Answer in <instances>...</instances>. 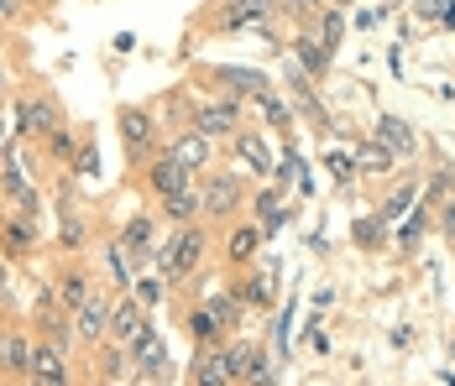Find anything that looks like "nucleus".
<instances>
[{"mask_svg":"<svg viewBox=\"0 0 455 386\" xmlns=\"http://www.w3.org/2000/svg\"><path fill=\"white\" fill-rule=\"evenodd\" d=\"M204 251H210V240H204V225L194 219V225H173V235L163 240V251H157V277L173 288V282H188L199 266H204Z\"/></svg>","mask_w":455,"mask_h":386,"instance_id":"f257e3e1","label":"nucleus"},{"mask_svg":"<svg viewBox=\"0 0 455 386\" xmlns=\"http://www.w3.org/2000/svg\"><path fill=\"white\" fill-rule=\"evenodd\" d=\"M58 126H68V115H63V105H58V94H52V89L21 94V99H16V110H11V136H16V141H37V146H43Z\"/></svg>","mask_w":455,"mask_h":386,"instance_id":"f03ea898","label":"nucleus"},{"mask_svg":"<svg viewBox=\"0 0 455 386\" xmlns=\"http://www.w3.org/2000/svg\"><path fill=\"white\" fill-rule=\"evenodd\" d=\"M116 130H121V146H126V162L132 168H141L157 152V141H163V126H157L152 105H121L116 110Z\"/></svg>","mask_w":455,"mask_h":386,"instance_id":"7ed1b4c3","label":"nucleus"},{"mask_svg":"<svg viewBox=\"0 0 455 386\" xmlns=\"http://www.w3.org/2000/svg\"><path fill=\"white\" fill-rule=\"evenodd\" d=\"M84 246H90V209H84V199L74 188V172H63L58 177V251L74 256Z\"/></svg>","mask_w":455,"mask_h":386,"instance_id":"20e7f679","label":"nucleus"},{"mask_svg":"<svg viewBox=\"0 0 455 386\" xmlns=\"http://www.w3.org/2000/svg\"><path fill=\"white\" fill-rule=\"evenodd\" d=\"M32 350H37V329L27 319H11L5 335H0V382L27 386V376H32Z\"/></svg>","mask_w":455,"mask_h":386,"instance_id":"39448f33","label":"nucleus"},{"mask_svg":"<svg viewBox=\"0 0 455 386\" xmlns=\"http://www.w3.org/2000/svg\"><path fill=\"white\" fill-rule=\"evenodd\" d=\"M37 251H43V225L0 204V256L11 266H27V261H37Z\"/></svg>","mask_w":455,"mask_h":386,"instance_id":"423d86ee","label":"nucleus"},{"mask_svg":"<svg viewBox=\"0 0 455 386\" xmlns=\"http://www.w3.org/2000/svg\"><path fill=\"white\" fill-rule=\"evenodd\" d=\"M199 199H204V219H235L246 209V183H241V172H204L199 177Z\"/></svg>","mask_w":455,"mask_h":386,"instance_id":"0eeeda50","label":"nucleus"},{"mask_svg":"<svg viewBox=\"0 0 455 386\" xmlns=\"http://www.w3.org/2000/svg\"><path fill=\"white\" fill-rule=\"evenodd\" d=\"M27 386H74V350H63L58 340H43V335H37Z\"/></svg>","mask_w":455,"mask_h":386,"instance_id":"6e6552de","label":"nucleus"},{"mask_svg":"<svg viewBox=\"0 0 455 386\" xmlns=\"http://www.w3.org/2000/svg\"><path fill=\"white\" fill-rule=\"evenodd\" d=\"M141 183H147L152 199H168V193H179V188H188V183H199V172L183 168L173 152H157V157L141 162Z\"/></svg>","mask_w":455,"mask_h":386,"instance_id":"1a4fd4ad","label":"nucleus"},{"mask_svg":"<svg viewBox=\"0 0 455 386\" xmlns=\"http://www.w3.org/2000/svg\"><path fill=\"white\" fill-rule=\"evenodd\" d=\"M194 130L199 136H210V141H230L235 130H241V99H204L199 110H194Z\"/></svg>","mask_w":455,"mask_h":386,"instance_id":"9d476101","label":"nucleus"},{"mask_svg":"<svg viewBox=\"0 0 455 386\" xmlns=\"http://www.w3.org/2000/svg\"><path fill=\"white\" fill-rule=\"evenodd\" d=\"M110 293H105V288H94L90 298L79 303V308H74V335H79V344H84V350H94V344L105 340V324H110Z\"/></svg>","mask_w":455,"mask_h":386,"instance_id":"9b49d317","label":"nucleus"},{"mask_svg":"<svg viewBox=\"0 0 455 386\" xmlns=\"http://www.w3.org/2000/svg\"><path fill=\"white\" fill-rule=\"evenodd\" d=\"M116 240L132 251L137 266H152L157 251H163V235H157V219H152V215H132L126 225H121V235H116Z\"/></svg>","mask_w":455,"mask_h":386,"instance_id":"f8f14e48","label":"nucleus"},{"mask_svg":"<svg viewBox=\"0 0 455 386\" xmlns=\"http://www.w3.org/2000/svg\"><path fill=\"white\" fill-rule=\"evenodd\" d=\"M273 16V0H215V32H241V27H257Z\"/></svg>","mask_w":455,"mask_h":386,"instance_id":"ddd939ff","label":"nucleus"},{"mask_svg":"<svg viewBox=\"0 0 455 386\" xmlns=\"http://www.w3.org/2000/svg\"><path fill=\"white\" fill-rule=\"evenodd\" d=\"M152 319H147V308H141L132 293H121V298L110 303V324H105V340H116V344H132L147 329Z\"/></svg>","mask_w":455,"mask_h":386,"instance_id":"4468645a","label":"nucleus"},{"mask_svg":"<svg viewBox=\"0 0 455 386\" xmlns=\"http://www.w3.org/2000/svg\"><path fill=\"white\" fill-rule=\"evenodd\" d=\"M188 382L194 386H235L226 344H199V350H194V366H188Z\"/></svg>","mask_w":455,"mask_h":386,"instance_id":"2eb2a0df","label":"nucleus"},{"mask_svg":"<svg viewBox=\"0 0 455 386\" xmlns=\"http://www.w3.org/2000/svg\"><path fill=\"white\" fill-rule=\"evenodd\" d=\"M230 146H235V162L251 172V177H273L277 157L267 152V141H262L257 130H235V136H230Z\"/></svg>","mask_w":455,"mask_h":386,"instance_id":"dca6fc26","label":"nucleus"},{"mask_svg":"<svg viewBox=\"0 0 455 386\" xmlns=\"http://www.w3.org/2000/svg\"><path fill=\"white\" fill-rule=\"evenodd\" d=\"M226 360H230V376L235 382H262V376H273V366H267V355L257 350V344H246V340H235V344H226Z\"/></svg>","mask_w":455,"mask_h":386,"instance_id":"f3484780","label":"nucleus"},{"mask_svg":"<svg viewBox=\"0 0 455 386\" xmlns=\"http://www.w3.org/2000/svg\"><path fill=\"white\" fill-rule=\"evenodd\" d=\"M52 288H58V298H63V308H68V313H74V308H79V303L94 293V282H90V272H84V261H74V256L58 266Z\"/></svg>","mask_w":455,"mask_h":386,"instance_id":"a211bd4d","label":"nucleus"},{"mask_svg":"<svg viewBox=\"0 0 455 386\" xmlns=\"http://www.w3.org/2000/svg\"><path fill=\"white\" fill-rule=\"evenodd\" d=\"M163 204V219L168 225H194V219H204V199H199V183H188L179 193H168V199H157Z\"/></svg>","mask_w":455,"mask_h":386,"instance_id":"6ab92c4d","label":"nucleus"},{"mask_svg":"<svg viewBox=\"0 0 455 386\" xmlns=\"http://www.w3.org/2000/svg\"><path fill=\"white\" fill-rule=\"evenodd\" d=\"M37 152H43L58 172H74V157H79V126H58Z\"/></svg>","mask_w":455,"mask_h":386,"instance_id":"aec40b11","label":"nucleus"},{"mask_svg":"<svg viewBox=\"0 0 455 386\" xmlns=\"http://www.w3.org/2000/svg\"><path fill=\"white\" fill-rule=\"evenodd\" d=\"M215 79H226L230 99H257V94L273 89V79H267L262 68H215Z\"/></svg>","mask_w":455,"mask_h":386,"instance_id":"412c9836","label":"nucleus"},{"mask_svg":"<svg viewBox=\"0 0 455 386\" xmlns=\"http://www.w3.org/2000/svg\"><path fill=\"white\" fill-rule=\"evenodd\" d=\"M377 141H382L393 157H413V152H419L413 126H409V121H398V115H382V121H377Z\"/></svg>","mask_w":455,"mask_h":386,"instance_id":"4be33fe9","label":"nucleus"},{"mask_svg":"<svg viewBox=\"0 0 455 386\" xmlns=\"http://www.w3.org/2000/svg\"><path fill=\"white\" fill-rule=\"evenodd\" d=\"M288 52H293V63H299L309 79H324V74H330V47L319 43V37H293Z\"/></svg>","mask_w":455,"mask_h":386,"instance_id":"5701e85b","label":"nucleus"},{"mask_svg":"<svg viewBox=\"0 0 455 386\" xmlns=\"http://www.w3.org/2000/svg\"><path fill=\"white\" fill-rule=\"evenodd\" d=\"M168 152L179 157L183 168H194V172H204V168H210V157H215V146H210V136H199L194 126H188V136H179V141H173Z\"/></svg>","mask_w":455,"mask_h":386,"instance_id":"b1692460","label":"nucleus"},{"mask_svg":"<svg viewBox=\"0 0 455 386\" xmlns=\"http://www.w3.org/2000/svg\"><path fill=\"white\" fill-rule=\"evenodd\" d=\"M262 225H241V230H230V246H226V261L230 266H251L257 251H262Z\"/></svg>","mask_w":455,"mask_h":386,"instance_id":"393cba45","label":"nucleus"},{"mask_svg":"<svg viewBox=\"0 0 455 386\" xmlns=\"http://www.w3.org/2000/svg\"><path fill=\"white\" fill-rule=\"evenodd\" d=\"M230 293H235V298L246 303V308H273L277 282H273V272H251V277H241V282H235Z\"/></svg>","mask_w":455,"mask_h":386,"instance_id":"a878e982","label":"nucleus"},{"mask_svg":"<svg viewBox=\"0 0 455 386\" xmlns=\"http://www.w3.org/2000/svg\"><path fill=\"white\" fill-rule=\"evenodd\" d=\"M204 308L220 319V329H226V335H235V329H241V319H246V303L235 298L230 288H226V293H210V298H204Z\"/></svg>","mask_w":455,"mask_h":386,"instance_id":"bb28decb","label":"nucleus"},{"mask_svg":"<svg viewBox=\"0 0 455 386\" xmlns=\"http://www.w3.org/2000/svg\"><path fill=\"white\" fill-rule=\"evenodd\" d=\"M251 105L262 110V121H267L273 130H283V136H293V105H283V94H277V89H267V94H257Z\"/></svg>","mask_w":455,"mask_h":386,"instance_id":"cd10ccee","label":"nucleus"},{"mask_svg":"<svg viewBox=\"0 0 455 386\" xmlns=\"http://www.w3.org/2000/svg\"><path fill=\"white\" fill-rule=\"evenodd\" d=\"M183 324H188V340L194 344H226V329H220V319L210 308H194Z\"/></svg>","mask_w":455,"mask_h":386,"instance_id":"c85d7f7f","label":"nucleus"},{"mask_svg":"<svg viewBox=\"0 0 455 386\" xmlns=\"http://www.w3.org/2000/svg\"><path fill=\"white\" fill-rule=\"evenodd\" d=\"M393 162H398V157H393L382 141H366L362 152H356V172H362V177H387Z\"/></svg>","mask_w":455,"mask_h":386,"instance_id":"c756f323","label":"nucleus"},{"mask_svg":"<svg viewBox=\"0 0 455 386\" xmlns=\"http://www.w3.org/2000/svg\"><path fill=\"white\" fill-rule=\"evenodd\" d=\"M340 37H346V16H340V5H330V11L319 16V43L330 47V58L340 52Z\"/></svg>","mask_w":455,"mask_h":386,"instance_id":"7c9ffc66","label":"nucleus"},{"mask_svg":"<svg viewBox=\"0 0 455 386\" xmlns=\"http://www.w3.org/2000/svg\"><path fill=\"white\" fill-rule=\"evenodd\" d=\"M299 177H304V162H299V152L288 146V152L273 162V183H277V188H288V183H299Z\"/></svg>","mask_w":455,"mask_h":386,"instance_id":"2f4dec72","label":"nucleus"},{"mask_svg":"<svg viewBox=\"0 0 455 386\" xmlns=\"http://www.w3.org/2000/svg\"><path fill=\"white\" fill-rule=\"evenodd\" d=\"M413 193H419V177H413V183H403V188H398V193H393V199L377 209V219H382V225H387V219H398V215L413 204Z\"/></svg>","mask_w":455,"mask_h":386,"instance_id":"473e14b6","label":"nucleus"},{"mask_svg":"<svg viewBox=\"0 0 455 386\" xmlns=\"http://www.w3.org/2000/svg\"><path fill=\"white\" fill-rule=\"evenodd\" d=\"M324 168H330V177H335V183L362 177V172H356V157H346V152H324Z\"/></svg>","mask_w":455,"mask_h":386,"instance_id":"72a5a7b5","label":"nucleus"},{"mask_svg":"<svg viewBox=\"0 0 455 386\" xmlns=\"http://www.w3.org/2000/svg\"><path fill=\"white\" fill-rule=\"evenodd\" d=\"M163 288H168L163 277H141L137 288H132V298H137L141 308H157V303H163Z\"/></svg>","mask_w":455,"mask_h":386,"instance_id":"f704fd0d","label":"nucleus"},{"mask_svg":"<svg viewBox=\"0 0 455 386\" xmlns=\"http://www.w3.org/2000/svg\"><path fill=\"white\" fill-rule=\"evenodd\" d=\"M74 172H84V177H100V152H94L90 136H84V146H79V157H74Z\"/></svg>","mask_w":455,"mask_h":386,"instance_id":"c9c22d12","label":"nucleus"},{"mask_svg":"<svg viewBox=\"0 0 455 386\" xmlns=\"http://www.w3.org/2000/svg\"><path fill=\"white\" fill-rule=\"evenodd\" d=\"M288 335H293V303H288V308H283V313H277V355H288V350H293V340H288Z\"/></svg>","mask_w":455,"mask_h":386,"instance_id":"e433bc0d","label":"nucleus"},{"mask_svg":"<svg viewBox=\"0 0 455 386\" xmlns=\"http://www.w3.org/2000/svg\"><path fill=\"white\" fill-rule=\"evenodd\" d=\"M419 235H424V215H413L409 225H403V230H398V246H413V240H419Z\"/></svg>","mask_w":455,"mask_h":386,"instance_id":"4c0bfd02","label":"nucleus"},{"mask_svg":"<svg viewBox=\"0 0 455 386\" xmlns=\"http://www.w3.org/2000/svg\"><path fill=\"white\" fill-rule=\"evenodd\" d=\"M377 235H382V219H362V225H356V240H362V246H371Z\"/></svg>","mask_w":455,"mask_h":386,"instance_id":"58836bf2","label":"nucleus"},{"mask_svg":"<svg viewBox=\"0 0 455 386\" xmlns=\"http://www.w3.org/2000/svg\"><path fill=\"white\" fill-rule=\"evenodd\" d=\"M382 16H387V11H382V5H371V11H356V27H362V32H371V27H377V21H382Z\"/></svg>","mask_w":455,"mask_h":386,"instance_id":"ea45409f","label":"nucleus"},{"mask_svg":"<svg viewBox=\"0 0 455 386\" xmlns=\"http://www.w3.org/2000/svg\"><path fill=\"white\" fill-rule=\"evenodd\" d=\"M440 225H445V230H455V193L440 204Z\"/></svg>","mask_w":455,"mask_h":386,"instance_id":"a19ab883","label":"nucleus"},{"mask_svg":"<svg viewBox=\"0 0 455 386\" xmlns=\"http://www.w3.org/2000/svg\"><path fill=\"white\" fill-rule=\"evenodd\" d=\"M27 11H37V16H52V5H47V0H27Z\"/></svg>","mask_w":455,"mask_h":386,"instance_id":"79ce46f5","label":"nucleus"},{"mask_svg":"<svg viewBox=\"0 0 455 386\" xmlns=\"http://www.w3.org/2000/svg\"><path fill=\"white\" fill-rule=\"evenodd\" d=\"M5 141H11V136H5V105H0V146H5Z\"/></svg>","mask_w":455,"mask_h":386,"instance_id":"37998d69","label":"nucleus"},{"mask_svg":"<svg viewBox=\"0 0 455 386\" xmlns=\"http://www.w3.org/2000/svg\"><path fill=\"white\" fill-rule=\"evenodd\" d=\"M5 84H11V79H5V63H0V105H5Z\"/></svg>","mask_w":455,"mask_h":386,"instance_id":"c03bdc74","label":"nucleus"},{"mask_svg":"<svg viewBox=\"0 0 455 386\" xmlns=\"http://www.w3.org/2000/svg\"><path fill=\"white\" fill-rule=\"evenodd\" d=\"M137 386H168V382H137Z\"/></svg>","mask_w":455,"mask_h":386,"instance_id":"a18cd8bd","label":"nucleus"},{"mask_svg":"<svg viewBox=\"0 0 455 386\" xmlns=\"http://www.w3.org/2000/svg\"><path fill=\"white\" fill-rule=\"evenodd\" d=\"M330 5H351V0H330Z\"/></svg>","mask_w":455,"mask_h":386,"instance_id":"49530a36","label":"nucleus"},{"mask_svg":"<svg viewBox=\"0 0 455 386\" xmlns=\"http://www.w3.org/2000/svg\"><path fill=\"white\" fill-rule=\"evenodd\" d=\"M0 43H5V21H0Z\"/></svg>","mask_w":455,"mask_h":386,"instance_id":"de8ad7c7","label":"nucleus"},{"mask_svg":"<svg viewBox=\"0 0 455 386\" xmlns=\"http://www.w3.org/2000/svg\"><path fill=\"white\" fill-rule=\"evenodd\" d=\"M0 335H5V324H0Z\"/></svg>","mask_w":455,"mask_h":386,"instance_id":"09e8293b","label":"nucleus"},{"mask_svg":"<svg viewBox=\"0 0 455 386\" xmlns=\"http://www.w3.org/2000/svg\"><path fill=\"white\" fill-rule=\"evenodd\" d=\"M105 386H116V382H105Z\"/></svg>","mask_w":455,"mask_h":386,"instance_id":"8fccbe9b","label":"nucleus"}]
</instances>
